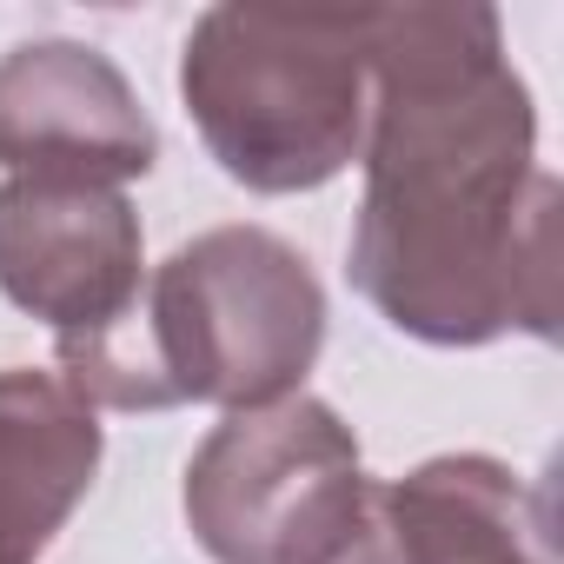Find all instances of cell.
I'll return each instance as SVG.
<instances>
[{"mask_svg":"<svg viewBox=\"0 0 564 564\" xmlns=\"http://www.w3.org/2000/svg\"><path fill=\"white\" fill-rule=\"evenodd\" d=\"M352 286L425 346L557 333V180L491 8H366Z\"/></svg>","mask_w":564,"mask_h":564,"instance_id":"1","label":"cell"},{"mask_svg":"<svg viewBox=\"0 0 564 564\" xmlns=\"http://www.w3.org/2000/svg\"><path fill=\"white\" fill-rule=\"evenodd\" d=\"M326 346V293L300 246L265 226H213L186 239L133 306V319L61 359L87 405L252 412L293 399Z\"/></svg>","mask_w":564,"mask_h":564,"instance_id":"2","label":"cell"},{"mask_svg":"<svg viewBox=\"0 0 564 564\" xmlns=\"http://www.w3.org/2000/svg\"><path fill=\"white\" fill-rule=\"evenodd\" d=\"M180 94L226 180L313 193L366 147V8H213L186 34Z\"/></svg>","mask_w":564,"mask_h":564,"instance_id":"3","label":"cell"},{"mask_svg":"<svg viewBox=\"0 0 564 564\" xmlns=\"http://www.w3.org/2000/svg\"><path fill=\"white\" fill-rule=\"evenodd\" d=\"M186 524L219 564H352L372 531L352 425L313 392L226 412L186 465Z\"/></svg>","mask_w":564,"mask_h":564,"instance_id":"4","label":"cell"},{"mask_svg":"<svg viewBox=\"0 0 564 564\" xmlns=\"http://www.w3.org/2000/svg\"><path fill=\"white\" fill-rule=\"evenodd\" d=\"M140 213L113 186L61 180H0V293L47 319L67 352L113 339L147 279H140Z\"/></svg>","mask_w":564,"mask_h":564,"instance_id":"5","label":"cell"},{"mask_svg":"<svg viewBox=\"0 0 564 564\" xmlns=\"http://www.w3.org/2000/svg\"><path fill=\"white\" fill-rule=\"evenodd\" d=\"M160 133L127 74L80 41H28L0 54V166L8 180L127 186L153 173Z\"/></svg>","mask_w":564,"mask_h":564,"instance_id":"6","label":"cell"},{"mask_svg":"<svg viewBox=\"0 0 564 564\" xmlns=\"http://www.w3.org/2000/svg\"><path fill=\"white\" fill-rule=\"evenodd\" d=\"M379 564H551L544 498L485 452H445L372 485Z\"/></svg>","mask_w":564,"mask_h":564,"instance_id":"7","label":"cell"},{"mask_svg":"<svg viewBox=\"0 0 564 564\" xmlns=\"http://www.w3.org/2000/svg\"><path fill=\"white\" fill-rule=\"evenodd\" d=\"M94 471V405L61 372H0V564H34L87 498Z\"/></svg>","mask_w":564,"mask_h":564,"instance_id":"8","label":"cell"},{"mask_svg":"<svg viewBox=\"0 0 564 564\" xmlns=\"http://www.w3.org/2000/svg\"><path fill=\"white\" fill-rule=\"evenodd\" d=\"M352 564H379V557H372V531H366V544L352 551Z\"/></svg>","mask_w":564,"mask_h":564,"instance_id":"9","label":"cell"}]
</instances>
